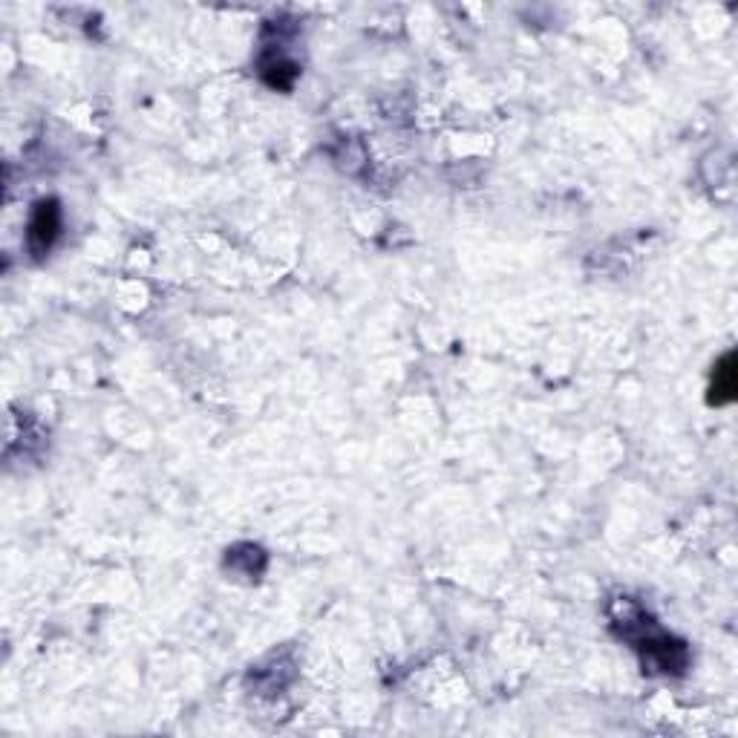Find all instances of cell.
Segmentation results:
<instances>
[{
	"label": "cell",
	"instance_id": "cell-1",
	"mask_svg": "<svg viewBox=\"0 0 738 738\" xmlns=\"http://www.w3.org/2000/svg\"><path fill=\"white\" fill-rule=\"evenodd\" d=\"M61 231V211H58V202L55 199H44L35 205V214L29 220V231H26V243H29V251L35 257L47 254L55 243Z\"/></svg>",
	"mask_w": 738,
	"mask_h": 738
},
{
	"label": "cell",
	"instance_id": "cell-2",
	"mask_svg": "<svg viewBox=\"0 0 738 738\" xmlns=\"http://www.w3.org/2000/svg\"><path fill=\"white\" fill-rule=\"evenodd\" d=\"M736 398V355L727 352L713 372V387H710V404L724 407Z\"/></svg>",
	"mask_w": 738,
	"mask_h": 738
}]
</instances>
